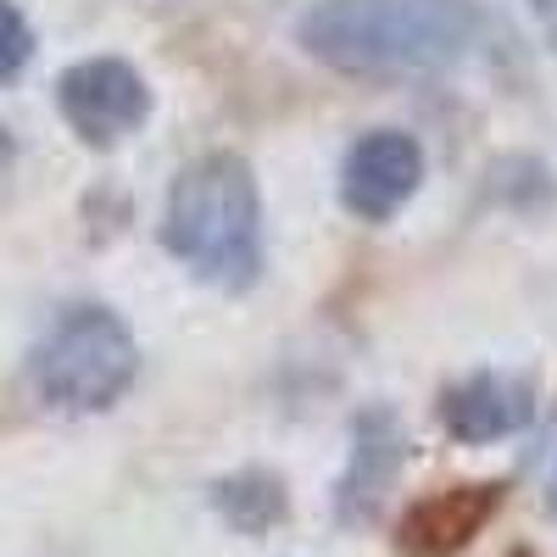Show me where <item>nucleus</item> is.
<instances>
[{"instance_id": "obj_1", "label": "nucleus", "mask_w": 557, "mask_h": 557, "mask_svg": "<svg viewBox=\"0 0 557 557\" xmlns=\"http://www.w3.org/2000/svg\"><path fill=\"white\" fill-rule=\"evenodd\" d=\"M296 39L335 73L412 78L469 62L485 39V12L480 0H312Z\"/></svg>"}, {"instance_id": "obj_2", "label": "nucleus", "mask_w": 557, "mask_h": 557, "mask_svg": "<svg viewBox=\"0 0 557 557\" xmlns=\"http://www.w3.org/2000/svg\"><path fill=\"white\" fill-rule=\"evenodd\" d=\"M162 251L212 290H251L262 273V190L246 157L207 151L173 178Z\"/></svg>"}, {"instance_id": "obj_3", "label": "nucleus", "mask_w": 557, "mask_h": 557, "mask_svg": "<svg viewBox=\"0 0 557 557\" xmlns=\"http://www.w3.org/2000/svg\"><path fill=\"white\" fill-rule=\"evenodd\" d=\"M139 374V341L134 330L101 301L67 307L51 335L34 351V391L57 412H107L123 401V391Z\"/></svg>"}, {"instance_id": "obj_4", "label": "nucleus", "mask_w": 557, "mask_h": 557, "mask_svg": "<svg viewBox=\"0 0 557 557\" xmlns=\"http://www.w3.org/2000/svg\"><path fill=\"white\" fill-rule=\"evenodd\" d=\"M57 107H62V123L84 139V146L112 151L128 134L146 128L151 84L123 57H84L57 78Z\"/></svg>"}, {"instance_id": "obj_5", "label": "nucleus", "mask_w": 557, "mask_h": 557, "mask_svg": "<svg viewBox=\"0 0 557 557\" xmlns=\"http://www.w3.org/2000/svg\"><path fill=\"white\" fill-rule=\"evenodd\" d=\"M424 184V146L407 128H368L341 162V207L362 223L396 218Z\"/></svg>"}, {"instance_id": "obj_6", "label": "nucleus", "mask_w": 557, "mask_h": 557, "mask_svg": "<svg viewBox=\"0 0 557 557\" xmlns=\"http://www.w3.org/2000/svg\"><path fill=\"white\" fill-rule=\"evenodd\" d=\"M507 485L502 480H462V485H441L430 496H418L401 524H396V546L407 557H457L462 546H474V535L502 513Z\"/></svg>"}, {"instance_id": "obj_7", "label": "nucleus", "mask_w": 557, "mask_h": 557, "mask_svg": "<svg viewBox=\"0 0 557 557\" xmlns=\"http://www.w3.org/2000/svg\"><path fill=\"white\" fill-rule=\"evenodd\" d=\"M535 412V391L530 380L519 374H496V368H485V374H469L441 391V424L451 441L462 446H491V441H507L513 430L530 424Z\"/></svg>"}, {"instance_id": "obj_8", "label": "nucleus", "mask_w": 557, "mask_h": 557, "mask_svg": "<svg viewBox=\"0 0 557 557\" xmlns=\"http://www.w3.org/2000/svg\"><path fill=\"white\" fill-rule=\"evenodd\" d=\"M401 457H407V441L396 430V418L385 407H368L351 424V457H346V474H341V491H335L341 524H368L380 513V502L396 485Z\"/></svg>"}, {"instance_id": "obj_9", "label": "nucleus", "mask_w": 557, "mask_h": 557, "mask_svg": "<svg viewBox=\"0 0 557 557\" xmlns=\"http://www.w3.org/2000/svg\"><path fill=\"white\" fill-rule=\"evenodd\" d=\"M212 507L240 535H262L268 524L285 519V480L268 474V469H240V474L212 485Z\"/></svg>"}, {"instance_id": "obj_10", "label": "nucleus", "mask_w": 557, "mask_h": 557, "mask_svg": "<svg viewBox=\"0 0 557 557\" xmlns=\"http://www.w3.org/2000/svg\"><path fill=\"white\" fill-rule=\"evenodd\" d=\"M28 57H34V28L12 0H0V84L17 78L28 67Z\"/></svg>"}, {"instance_id": "obj_11", "label": "nucleus", "mask_w": 557, "mask_h": 557, "mask_svg": "<svg viewBox=\"0 0 557 557\" xmlns=\"http://www.w3.org/2000/svg\"><path fill=\"white\" fill-rule=\"evenodd\" d=\"M530 12L546 17V23H557V0H530Z\"/></svg>"}, {"instance_id": "obj_12", "label": "nucleus", "mask_w": 557, "mask_h": 557, "mask_svg": "<svg viewBox=\"0 0 557 557\" xmlns=\"http://www.w3.org/2000/svg\"><path fill=\"white\" fill-rule=\"evenodd\" d=\"M546 507L557 513V462H552V474H546Z\"/></svg>"}, {"instance_id": "obj_13", "label": "nucleus", "mask_w": 557, "mask_h": 557, "mask_svg": "<svg viewBox=\"0 0 557 557\" xmlns=\"http://www.w3.org/2000/svg\"><path fill=\"white\" fill-rule=\"evenodd\" d=\"M513 557H530V552H513Z\"/></svg>"}]
</instances>
